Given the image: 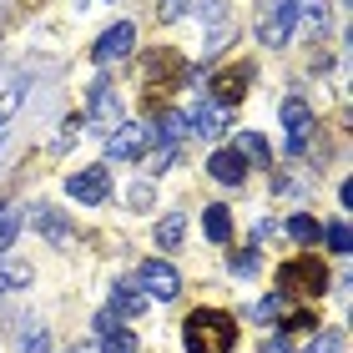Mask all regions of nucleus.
<instances>
[{
	"mask_svg": "<svg viewBox=\"0 0 353 353\" xmlns=\"http://www.w3.org/2000/svg\"><path fill=\"white\" fill-rule=\"evenodd\" d=\"M182 343L187 353H232L237 348V318L222 308H197L182 323Z\"/></svg>",
	"mask_w": 353,
	"mask_h": 353,
	"instance_id": "f257e3e1",
	"label": "nucleus"
},
{
	"mask_svg": "<svg viewBox=\"0 0 353 353\" xmlns=\"http://www.w3.org/2000/svg\"><path fill=\"white\" fill-rule=\"evenodd\" d=\"M278 288L283 293H298V298H323L328 293V268L318 263V252H303V258L278 268Z\"/></svg>",
	"mask_w": 353,
	"mask_h": 353,
	"instance_id": "f03ea898",
	"label": "nucleus"
},
{
	"mask_svg": "<svg viewBox=\"0 0 353 353\" xmlns=\"http://www.w3.org/2000/svg\"><path fill=\"white\" fill-rule=\"evenodd\" d=\"M293 26H298V6L293 0H263L258 6V41L272 46V51L293 41Z\"/></svg>",
	"mask_w": 353,
	"mask_h": 353,
	"instance_id": "7ed1b4c3",
	"label": "nucleus"
},
{
	"mask_svg": "<svg viewBox=\"0 0 353 353\" xmlns=\"http://www.w3.org/2000/svg\"><path fill=\"white\" fill-rule=\"evenodd\" d=\"M152 147V126L147 121H121L106 132V157L111 162H137V157H147Z\"/></svg>",
	"mask_w": 353,
	"mask_h": 353,
	"instance_id": "20e7f679",
	"label": "nucleus"
},
{
	"mask_svg": "<svg viewBox=\"0 0 353 353\" xmlns=\"http://www.w3.org/2000/svg\"><path fill=\"white\" fill-rule=\"evenodd\" d=\"M137 288L147 298H157V303H172L176 293H182V278H176V268L172 263H162V258H147L137 268Z\"/></svg>",
	"mask_w": 353,
	"mask_h": 353,
	"instance_id": "39448f33",
	"label": "nucleus"
},
{
	"mask_svg": "<svg viewBox=\"0 0 353 353\" xmlns=\"http://www.w3.org/2000/svg\"><path fill=\"white\" fill-rule=\"evenodd\" d=\"M66 192H71L81 207H96V202L111 197V172H106V167H81V172L66 182Z\"/></svg>",
	"mask_w": 353,
	"mask_h": 353,
	"instance_id": "423d86ee",
	"label": "nucleus"
},
{
	"mask_svg": "<svg viewBox=\"0 0 353 353\" xmlns=\"http://www.w3.org/2000/svg\"><path fill=\"white\" fill-rule=\"evenodd\" d=\"M283 132H288V152H303L308 147V137H313V111H308V101H298V96H288L283 101Z\"/></svg>",
	"mask_w": 353,
	"mask_h": 353,
	"instance_id": "0eeeda50",
	"label": "nucleus"
},
{
	"mask_svg": "<svg viewBox=\"0 0 353 353\" xmlns=\"http://www.w3.org/2000/svg\"><path fill=\"white\" fill-rule=\"evenodd\" d=\"M248 81H252V66H228V71H217V76H212V106L232 111V106L248 96Z\"/></svg>",
	"mask_w": 353,
	"mask_h": 353,
	"instance_id": "6e6552de",
	"label": "nucleus"
},
{
	"mask_svg": "<svg viewBox=\"0 0 353 353\" xmlns=\"http://www.w3.org/2000/svg\"><path fill=\"white\" fill-rule=\"evenodd\" d=\"M132 41H137V26H132V21H117L111 30H101V41L91 46L96 66H111V61H121L126 51H132Z\"/></svg>",
	"mask_w": 353,
	"mask_h": 353,
	"instance_id": "1a4fd4ad",
	"label": "nucleus"
},
{
	"mask_svg": "<svg viewBox=\"0 0 353 353\" xmlns=\"http://www.w3.org/2000/svg\"><path fill=\"white\" fill-rule=\"evenodd\" d=\"M147 76H152L162 91H172V86H187V81H192V66H187L182 56H172V51H157V56L147 61Z\"/></svg>",
	"mask_w": 353,
	"mask_h": 353,
	"instance_id": "9d476101",
	"label": "nucleus"
},
{
	"mask_svg": "<svg viewBox=\"0 0 353 353\" xmlns=\"http://www.w3.org/2000/svg\"><path fill=\"white\" fill-rule=\"evenodd\" d=\"M182 117H187V132H197V137H207V141H217L222 132H228V111L212 106V101H197L192 111H182Z\"/></svg>",
	"mask_w": 353,
	"mask_h": 353,
	"instance_id": "9b49d317",
	"label": "nucleus"
},
{
	"mask_svg": "<svg viewBox=\"0 0 353 353\" xmlns=\"http://www.w3.org/2000/svg\"><path fill=\"white\" fill-rule=\"evenodd\" d=\"M30 222H36V232H41L51 248H66V243H71V222H66V212H61V207H36V212H30Z\"/></svg>",
	"mask_w": 353,
	"mask_h": 353,
	"instance_id": "f8f14e48",
	"label": "nucleus"
},
{
	"mask_svg": "<svg viewBox=\"0 0 353 353\" xmlns=\"http://www.w3.org/2000/svg\"><path fill=\"white\" fill-rule=\"evenodd\" d=\"M207 172H212L222 187H243V176H248V162H243V157H237L232 147H222V152H212Z\"/></svg>",
	"mask_w": 353,
	"mask_h": 353,
	"instance_id": "ddd939ff",
	"label": "nucleus"
},
{
	"mask_svg": "<svg viewBox=\"0 0 353 353\" xmlns=\"http://www.w3.org/2000/svg\"><path fill=\"white\" fill-rule=\"evenodd\" d=\"M117 117H121V101L111 96V81H91V121L117 126Z\"/></svg>",
	"mask_w": 353,
	"mask_h": 353,
	"instance_id": "4468645a",
	"label": "nucleus"
},
{
	"mask_svg": "<svg viewBox=\"0 0 353 353\" xmlns=\"http://www.w3.org/2000/svg\"><path fill=\"white\" fill-rule=\"evenodd\" d=\"M147 303H152V298L141 293L137 283H117V288H111V313H117V318H137Z\"/></svg>",
	"mask_w": 353,
	"mask_h": 353,
	"instance_id": "2eb2a0df",
	"label": "nucleus"
},
{
	"mask_svg": "<svg viewBox=\"0 0 353 353\" xmlns=\"http://www.w3.org/2000/svg\"><path fill=\"white\" fill-rule=\"evenodd\" d=\"M157 137H162L167 147H176V141L187 137V117H182V111H162V117H157V126H152V141H157Z\"/></svg>",
	"mask_w": 353,
	"mask_h": 353,
	"instance_id": "dca6fc26",
	"label": "nucleus"
},
{
	"mask_svg": "<svg viewBox=\"0 0 353 353\" xmlns=\"http://www.w3.org/2000/svg\"><path fill=\"white\" fill-rule=\"evenodd\" d=\"M202 232L212 237V243H228V237H232V217H228V207H207V212H202Z\"/></svg>",
	"mask_w": 353,
	"mask_h": 353,
	"instance_id": "f3484780",
	"label": "nucleus"
},
{
	"mask_svg": "<svg viewBox=\"0 0 353 353\" xmlns=\"http://www.w3.org/2000/svg\"><path fill=\"white\" fill-rule=\"evenodd\" d=\"M237 157H252V162H258V167H272V152H268V141L258 137V132H243V137H237V147H232Z\"/></svg>",
	"mask_w": 353,
	"mask_h": 353,
	"instance_id": "a211bd4d",
	"label": "nucleus"
},
{
	"mask_svg": "<svg viewBox=\"0 0 353 353\" xmlns=\"http://www.w3.org/2000/svg\"><path fill=\"white\" fill-rule=\"evenodd\" d=\"M182 232H187V217L182 212H167L162 222H157V248H176V243H182Z\"/></svg>",
	"mask_w": 353,
	"mask_h": 353,
	"instance_id": "6ab92c4d",
	"label": "nucleus"
},
{
	"mask_svg": "<svg viewBox=\"0 0 353 353\" xmlns=\"http://www.w3.org/2000/svg\"><path fill=\"white\" fill-rule=\"evenodd\" d=\"M21 106H26V81H10L6 91H0V126H6Z\"/></svg>",
	"mask_w": 353,
	"mask_h": 353,
	"instance_id": "aec40b11",
	"label": "nucleus"
},
{
	"mask_svg": "<svg viewBox=\"0 0 353 353\" xmlns=\"http://www.w3.org/2000/svg\"><path fill=\"white\" fill-rule=\"evenodd\" d=\"M26 283H30V263L0 258V288H26Z\"/></svg>",
	"mask_w": 353,
	"mask_h": 353,
	"instance_id": "412c9836",
	"label": "nucleus"
},
{
	"mask_svg": "<svg viewBox=\"0 0 353 353\" xmlns=\"http://www.w3.org/2000/svg\"><path fill=\"white\" fill-rule=\"evenodd\" d=\"M288 237H293V243H318V222H313L308 212L288 217Z\"/></svg>",
	"mask_w": 353,
	"mask_h": 353,
	"instance_id": "4be33fe9",
	"label": "nucleus"
},
{
	"mask_svg": "<svg viewBox=\"0 0 353 353\" xmlns=\"http://www.w3.org/2000/svg\"><path fill=\"white\" fill-rule=\"evenodd\" d=\"M15 232H21V212H15V207H6V212H0V258L10 252Z\"/></svg>",
	"mask_w": 353,
	"mask_h": 353,
	"instance_id": "5701e85b",
	"label": "nucleus"
},
{
	"mask_svg": "<svg viewBox=\"0 0 353 353\" xmlns=\"http://www.w3.org/2000/svg\"><path fill=\"white\" fill-rule=\"evenodd\" d=\"M323 237H328V248L339 252V258H343V252L353 248V232H348V222H328V228H323Z\"/></svg>",
	"mask_w": 353,
	"mask_h": 353,
	"instance_id": "b1692460",
	"label": "nucleus"
},
{
	"mask_svg": "<svg viewBox=\"0 0 353 353\" xmlns=\"http://www.w3.org/2000/svg\"><path fill=\"white\" fill-rule=\"evenodd\" d=\"M258 252H252V248H243V252H232V258H228V268L237 272V278H252V272H258Z\"/></svg>",
	"mask_w": 353,
	"mask_h": 353,
	"instance_id": "393cba45",
	"label": "nucleus"
},
{
	"mask_svg": "<svg viewBox=\"0 0 353 353\" xmlns=\"http://www.w3.org/2000/svg\"><path fill=\"white\" fill-rule=\"evenodd\" d=\"M101 353H137V339L126 328H117V333H106V339H101Z\"/></svg>",
	"mask_w": 353,
	"mask_h": 353,
	"instance_id": "a878e982",
	"label": "nucleus"
},
{
	"mask_svg": "<svg viewBox=\"0 0 353 353\" xmlns=\"http://www.w3.org/2000/svg\"><path fill=\"white\" fill-rule=\"evenodd\" d=\"M278 323H288V328H318V313L313 308H283Z\"/></svg>",
	"mask_w": 353,
	"mask_h": 353,
	"instance_id": "bb28decb",
	"label": "nucleus"
},
{
	"mask_svg": "<svg viewBox=\"0 0 353 353\" xmlns=\"http://www.w3.org/2000/svg\"><path fill=\"white\" fill-rule=\"evenodd\" d=\"M308 353H343V333H339V328H328V333H318V339L308 343Z\"/></svg>",
	"mask_w": 353,
	"mask_h": 353,
	"instance_id": "cd10ccee",
	"label": "nucleus"
},
{
	"mask_svg": "<svg viewBox=\"0 0 353 353\" xmlns=\"http://www.w3.org/2000/svg\"><path fill=\"white\" fill-rule=\"evenodd\" d=\"M21 353H51V339H46V328H26V333H21Z\"/></svg>",
	"mask_w": 353,
	"mask_h": 353,
	"instance_id": "c85d7f7f",
	"label": "nucleus"
},
{
	"mask_svg": "<svg viewBox=\"0 0 353 353\" xmlns=\"http://www.w3.org/2000/svg\"><path fill=\"white\" fill-rule=\"evenodd\" d=\"M293 6H298V15H308L318 30L328 26V6H323V0H293Z\"/></svg>",
	"mask_w": 353,
	"mask_h": 353,
	"instance_id": "c756f323",
	"label": "nucleus"
},
{
	"mask_svg": "<svg viewBox=\"0 0 353 353\" xmlns=\"http://www.w3.org/2000/svg\"><path fill=\"white\" fill-rule=\"evenodd\" d=\"M228 36H232V26H217V30H212V36H207V46H202V51H197V61H212V56L222 51V46H228Z\"/></svg>",
	"mask_w": 353,
	"mask_h": 353,
	"instance_id": "7c9ffc66",
	"label": "nucleus"
},
{
	"mask_svg": "<svg viewBox=\"0 0 353 353\" xmlns=\"http://www.w3.org/2000/svg\"><path fill=\"white\" fill-rule=\"evenodd\" d=\"M283 308H288V298H283V293H272V298L258 303V318H263V323H272V318H283Z\"/></svg>",
	"mask_w": 353,
	"mask_h": 353,
	"instance_id": "2f4dec72",
	"label": "nucleus"
},
{
	"mask_svg": "<svg viewBox=\"0 0 353 353\" xmlns=\"http://www.w3.org/2000/svg\"><path fill=\"white\" fill-rule=\"evenodd\" d=\"M81 126H86L81 117H66V121H61V137H56V147H71V141L81 137Z\"/></svg>",
	"mask_w": 353,
	"mask_h": 353,
	"instance_id": "473e14b6",
	"label": "nucleus"
},
{
	"mask_svg": "<svg viewBox=\"0 0 353 353\" xmlns=\"http://www.w3.org/2000/svg\"><path fill=\"white\" fill-rule=\"evenodd\" d=\"M187 6H192V0H157V21H176Z\"/></svg>",
	"mask_w": 353,
	"mask_h": 353,
	"instance_id": "72a5a7b5",
	"label": "nucleus"
},
{
	"mask_svg": "<svg viewBox=\"0 0 353 353\" xmlns=\"http://www.w3.org/2000/svg\"><path fill=\"white\" fill-rule=\"evenodd\" d=\"M117 328H121V323H117V313H111V308L96 313V333H101V339H106V333H117Z\"/></svg>",
	"mask_w": 353,
	"mask_h": 353,
	"instance_id": "f704fd0d",
	"label": "nucleus"
},
{
	"mask_svg": "<svg viewBox=\"0 0 353 353\" xmlns=\"http://www.w3.org/2000/svg\"><path fill=\"white\" fill-rule=\"evenodd\" d=\"M202 15L207 21H222V0H202Z\"/></svg>",
	"mask_w": 353,
	"mask_h": 353,
	"instance_id": "c9c22d12",
	"label": "nucleus"
},
{
	"mask_svg": "<svg viewBox=\"0 0 353 353\" xmlns=\"http://www.w3.org/2000/svg\"><path fill=\"white\" fill-rule=\"evenodd\" d=\"M258 353H293V348H288V343H272V339H268V343H263Z\"/></svg>",
	"mask_w": 353,
	"mask_h": 353,
	"instance_id": "e433bc0d",
	"label": "nucleus"
},
{
	"mask_svg": "<svg viewBox=\"0 0 353 353\" xmlns=\"http://www.w3.org/2000/svg\"><path fill=\"white\" fill-rule=\"evenodd\" d=\"M76 6H86V0H76Z\"/></svg>",
	"mask_w": 353,
	"mask_h": 353,
	"instance_id": "4c0bfd02",
	"label": "nucleus"
},
{
	"mask_svg": "<svg viewBox=\"0 0 353 353\" xmlns=\"http://www.w3.org/2000/svg\"><path fill=\"white\" fill-rule=\"evenodd\" d=\"M0 212H6V202H0Z\"/></svg>",
	"mask_w": 353,
	"mask_h": 353,
	"instance_id": "58836bf2",
	"label": "nucleus"
}]
</instances>
